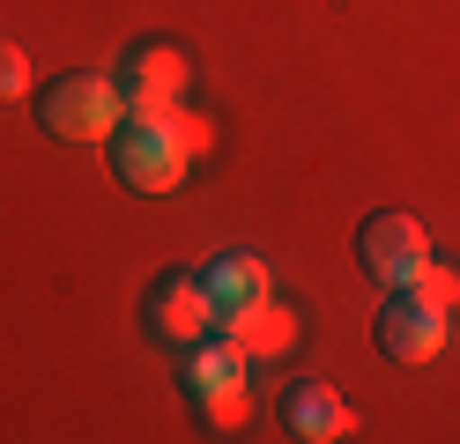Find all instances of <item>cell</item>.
<instances>
[{
  "label": "cell",
  "mask_w": 460,
  "mask_h": 444,
  "mask_svg": "<svg viewBox=\"0 0 460 444\" xmlns=\"http://www.w3.org/2000/svg\"><path fill=\"white\" fill-rule=\"evenodd\" d=\"M446 348V311L416 304L409 289H386V311H379V355L386 363H430Z\"/></svg>",
  "instance_id": "52a82bcc"
},
{
  "label": "cell",
  "mask_w": 460,
  "mask_h": 444,
  "mask_svg": "<svg viewBox=\"0 0 460 444\" xmlns=\"http://www.w3.org/2000/svg\"><path fill=\"white\" fill-rule=\"evenodd\" d=\"M282 430L305 437V444H334V437L357 430V414H349V400H341L334 385L305 378V385H290V393H282Z\"/></svg>",
  "instance_id": "ba28073f"
},
{
  "label": "cell",
  "mask_w": 460,
  "mask_h": 444,
  "mask_svg": "<svg viewBox=\"0 0 460 444\" xmlns=\"http://www.w3.org/2000/svg\"><path fill=\"white\" fill-rule=\"evenodd\" d=\"M186 74H193V59H186L179 45H164V38L134 45L127 67H119L127 118H171V111H179V97H186Z\"/></svg>",
  "instance_id": "5b68a950"
},
{
  "label": "cell",
  "mask_w": 460,
  "mask_h": 444,
  "mask_svg": "<svg viewBox=\"0 0 460 444\" xmlns=\"http://www.w3.org/2000/svg\"><path fill=\"white\" fill-rule=\"evenodd\" d=\"M186 400L200 430H245V348L200 334L186 348Z\"/></svg>",
  "instance_id": "7a4b0ae2"
},
{
  "label": "cell",
  "mask_w": 460,
  "mask_h": 444,
  "mask_svg": "<svg viewBox=\"0 0 460 444\" xmlns=\"http://www.w3.org/2000/svg\"><path fill=\"white\" fill-rule=\"evenodd\" d=\"M186 141L171 134V118H119V134H111V170L127 178L134 193H179L186 186Z\"/></svg>",
  "instance_id": "3957f363"
},
{
  "label": "cell",
  "mask_w": 460,
  "mask_h": 444,
  "mask_svg": "<svg viewBox=\"0 0 460 444\" xmlns=\"http://www.w3.org/2000/svg\"><path fill=\"white\" fill-rule=\"evenodd\" d=\"M22 89H31V52L15 38H0V97H22Z\"/></svg>",
  "instance_id": "7c38bea8"
},
{
  "label": "cell",
  "mask_w": 460,
  "mask_h": 444,
  "mask_svg": "<svg viewBox=\"0 0 460 444\" xmlns=\"http://www.w3.org/2000/svg\"><path fill=\"white\" fill-rule=\"evenodd\" d=\"M119 118H127V97H119V82H104V74H60L38 97V126L52 141H111Z\"/></svg>",
  "instance_id": "6da1fadb"
},
{
  "label": "cell",
  "mask_w": 460,
  "mask_h": 444,
  "mask_svg": "<svg viewBox=\"0 0 460 444\" xmlns=\"http://www.w3.org/2000/svg\"><path fill=\"white\" fill-rule=\"evenodd\" d=\"M171 134L186 141V156H208V148H216V126L200 111H171Z\"/></svg>",
  "instance_id": "4fadbf2b"
},
{
  "label": "cell",
  "mask_w": 460,
  "mask_h": 444,
  "mask_svg": "<svg viewBox=\"0 0 460 444\" xmlns=\"http://www.w3.org/2000/svg\"><path fill=\"white\" fill-rule=\"evenodd\" d=\"M200 289H208V304H216V318L223 311H245V304H261L268 296V266L252 259V252H216L208 266H200Z\"/></svg>",
  "instance_id": "9c48e42d"
},
{
  "label": "cell",
  "mask_w": 460,
  "mask_h": 444,
  "mask_svg": "<svg viewBox=\"0 0 460 444\" xmlns=\"http://www.w3.org/2000/svg\"><path fill=\"white\" fill-rule=\"evenodd\" d=\"M216 326H223V341H238L245 355H282V348L297 341V311L268 304V296H261V304H245V311H223Z\"/></svg>",
  "instance_id": "30bf717a"
},
{
  "label": "cell",
  "mask_w": 460,
  "mask_h": 444,
  "mask_svg": "<svg viewBox=\"0 0 460 444\" xmlns=\"http://www.w3.org/2000/svg\"><path fill=\"white\" fill-rule=\"evenodd\" d=\"M409 296H416V304H430V311H453V304H460V274H453V266H438V259H423V274L409 282Z\"/></svg>",
  "instance_id": "8fae6325"
},
{
  "label": "cell",
  "mask_w": 460,
  "mask_h": 444,
  "mask_svg": "<svg viewBox=\"0 0 460 444\" xmlns=\"http://www.w3.org/2000/svg\"><path fill=\"white\" fill-rule=\"evenodd\" d=\"M357 259H364V274L379 289H409L423 274V259H430V237H423V222L409 207H379V215H364V230H357Z\"/></svg>",
  "instance_id": "277c9868"
},
{
  "label": "cell",
  "mask_w": 460,
  "mask_h": 444,
  "mask_svg": "<svg viewBox=\"0 0 460 444\" xmlns=\"http://www.w3.org/2000/svg\"><path fill=\"white\" fill-rule=\"evenodd\" d=\"M141 326L164 348H193L200 334H216V304L200 289V274H156L149 296H141Z\"/></svg>",
  "instance_id": "8992f818"
}]
</instances>
